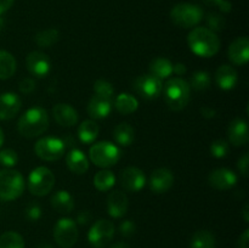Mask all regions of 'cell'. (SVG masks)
<instances>
[{"label": "cell", "instance_id": "603a6c76", "mask_svg": "<svg viewBox=\"0 0 249 248\" xmlns=\"http://www.w3.org/2000/svg\"><path fill=\"white\" fill-rule=\"evenodd\" d=\"M237 71L230 65H223L216 70L215 82L219 88L224 90H231L237 84Z\"/></svg>", "mask_w": 249, "mask_h": 248}, {"label": "cell", "instance_id": "e575fe53", "mask_svg": "<svg viewBox=\"0 0 249 248\" xmlns=\"http://www.w3.org/2000/svg\"><path fill=\"white\" fill-rule=\"evenodd\" d=\"M94 91L97 96L105 97V99L112 100V96L114 95V88L109 82L105 79H97L94 83Z\"/></svg>", "mask_w": 249, "mask_h": 248}, {"label": "cell", "instance_id": "11a10c76", "mask_svg": "<svg viewBox=\"0 0 249 248\" xmlns=\"http://www.w3.org/2000/svg\"><path fill=\"white\" fill-rule=\"evenodd\" d=\"M2 27H4V19H2L1 16H0V29H1Z\"/></svg>", "mask_w": 249, "mask_h": 248}, {"label": "cell", "instance_id": "f907efd6", "mask_svg": "<svg viewBox=\"0 0 249 248\" xmlns=\"http://www.w3.org/2000/svg\"><path fill=\"white\" fill-rule=\"evenodd\" d=\"M223 0H203L204 4L209 5V6H218Z\"/></svg>", "mask_w": 249, "mask_h": 248}, {"label": "cell", "instance_id": "4fadbf2b", "mask_svg": "<svg viewBox=\"0 0 249 248\" xmlns=\"http://www.w3.org/2000/svg\"><path fill=\"white\" fill-rule=\"evenodd\" d=\"M27 70L36 78H43L50 72L51 62L49 56L43 51H32L26 58Z\"/></svg>", "mask_w": 249, "mask_h": 248}, {"label": "cell", "instance_id": "f1b7e54d", "mask_svg": "<svg viewBox=\"0 0 249 248\" xmlns=\"http://www.w3.org/2000/svg\"><path fill=\"white\" fill-rule=\"evenodd\" d=\"M148 70H150L151 74H153L155 77L160 78V79H165L173 73V63L165 57H157L150 63Z\"/></svg>", "mask_w": 249, "mask_h": 248}, {"label": "cell", "instance_id": "52a82bcc", "mask_svg": "<svg viewBox=\"0 0 249 248\" xmlns=\"http://www.w3.org/2000/svg\"><path fill=\"white\" fill-rule=\"evenodd\" d=\"M55 180V175L49 168L36 167L28 177L29 192L38 197L45 196L53 190Z\"/></svg>", "mask_w": 249, "mask_h": 248}, {"label": "cell", "instance_id": "8d00e7d4", "mask_svg": "<svg viewBox=\"0 0 249 248\" xmlns=\"http://www.w3.org/2000/svg\"><path fill=\"white\" fill-rule=\"evenodd\" d=\"M229 142L224 139H216L212 142L211 152L215 158H224L229 152Z\"/></svg>", "mask_w": 249, "mask_h": 248}, {"label": "cell", "instance_id": "d590c367", "mask_svg": "<svg viewBox=\"0 0 249 248\" xmlns=\"http://www.w3.org/2000/svg\"><path fill=\"white\" fill-rule=\"evenodd\" d=\"M206 22L207 26H208V29H211L213 32L223 31L226 24V21L223 15L218 14V12H209L206 16Z\"/></svg>", "mask_w": 249, "mask_h": 248}, {"label": "cell", "instance_id": "836d02e7", "mask_svg": "<svg viewBox=\"0 0 249 248\" xmlns=\"http://www.w3.org/2000/svg\"><path fill=\"white\" fill-rule=\"evenodd\" d=\"M189 85L190 88L197 90V91H203V90L208 89L211 85V75L206 71H197L192 74Z\"/></svg>", "mask_w": 249, "mask_h": 248}, {"label": "cell", "instance_id": "f35d334b", "mask_svg": "<svg viewBox=\"0 0 249 248\" xmlns=\"http://www.w3.org/2000/svg\"><path fill=\"white\" fill-rule=\"evenodd\" d=\"M27 219L31 221H36L41 216V208L39 206V203L36 202H31V203L27 204L26 211H24Z\"/></svg>", "mask_w": 249, "mask_h": 248}, {"label": "cell", "instance_id": "d4e9b609", "mask_svg": "<svg viewBox=\"0 0 249 248\" xmlns=\"http://www.w3.org/2000/svg\"><path fill=\"white\" fill-rule=\"evenodd\" d=\"M114 107L117 111L123 116L134 113L139 107V101L135 96L128 94V92H122L114 100Z\"/></svg>", "mask_w": 249, "mask_h": 248}, {"label": "cell", "instance_id": "74e56055", "mask_svg": "<svg viewBox=\"0 0 249 248\" xmlns=\"http://www.w3.org/2000/svg\"><path fill=\"white\" fill-rule=\"evenodd\" d=\"M17 160H18V156H17L16 151L12 150V148H5V150L0 151V163L4 167H14V165H16Z\"/></svg>", "mask_w": 249, "mask_h": 248}, {"label": "cell", "instance_id": "277c9868", "mask_svg": "<svg viewBox=\"0 0 249 248\" xmlns=\"http://www.w3.org/2000/svg\"><path fill=\"white\" fill-rule=\"evenodd\" d=\"M170 18L175 26L185 29L192 28L202 21L203 10L198 5L190 4V2H180L172 9Z\"/></svg>", "mask_w": 249, "mask_h": 248}, {"label": "cell", "instance_id": "484cf974", "mask_svg": "<svg viewBox=\"0 0 249 248\" xmlns=\"http://www.w3.org/2000/svg\"><path fill=\"white\" fill-rule=\"evenodd\" d=\"M113 138L118 145L126 147V146H130L134 142L135 130H134V128L130 124L125 123V122L124 123H119L113 129Z\"/></svg>", "mask_w": 249, "mask_h": 248}, {"label": "cell", "instance_id": "9a60e30c", "mask_svg": "<svg viewBox=\"0 0 249 248\" xmlns=\"http://www.w3.org/2000/svg\"><path fill=\"white\" fill-rule=\"evenodd\" d=\"M208 182L216 190H229L237 182V175L228 168H218L209 174Z\"/></svg>", "mask_w": 249, "mask_h": 248}, {"label": "cell", "instance_id": "6da1fadb", "mask_svg": "<svg viewBox=\"0 0 249 248\" xmlns=\"http://www.w3.org/2000/svg\"><path fill=\"white\" fill-rule=\"evenodd\" d=\"M187 44L194 53L201 57H212L220 50V39L207 27H196L187 35Z\"/></svg>", "mask_w": 249, "mask_h": 248}, {"label": "cell", "instance_id": "ffe728a7", "mask_svg": "<svg viewBox=\"0 0 249 248\" xmlns=\"http://www.w3.org/2000/svg\"><path fill=\"white\" fill-rule=\"evenodd\" d=\"M53 119L61 126H73L78 123V112L68 104H57L53 108Z\"/></svg>", "mask_w": 249, "mask_h": 248}, {"label": "cell", "instance_id": "b9f144b4", "mask_svg": "<svg viewBox=\"0 0 249 248\" xmlns=\"http://www.w3.org/2000/svg\"><path fill=\"white\" fill-rule=\"evenodd\" d=\"M237 168L243 177H248V172H249V155L248 153H245V155H243L242 157L238 159Z\"/></svg>", "mask_w": 249, "mask_h": 248}, {"label": "cell", "instance_id": "c3c4849f", "mask_svg": "<svg viewBox=\"0 0 249 248\" xmlns=\"http://www.w3.org/2000/svg\"><path fill=\"white\" fill-rule=\"evenodd\" d=\"M218 7H219V9H220V11L230 12L231 11V7H232V5H231L230 2L228 1V0H223V1H221L220 4L218 5Z\"/></svg>", "mask_w": 249, "mask_h": 248}, {"label": "cell", "instance_id": "2e32d148", "mask_svg": "<svg viewBox=\"0 0 249 248\" xmlns=\"http://www.w3.org/2000/svg\"><path fill=\"white\" fill-rule=\"evenodd\" d=\"M22 101L15 92H4L0 95V121L12 119L19 112Z\"/></svg>", "mask_w": 249, "mask_h": 248}, {"label": "cell", "instance_id": "8fae6325", "mask_svg": "<svg viewBox=\"0 0 249 248\" xmlns=\"http://www.w3.org/2000/svg\"><path fill=\"white\" fill-rule=\"evenodd\" d=\"M134 89L140 96L147 100H153L160 97V95L162 94L163 83L162 79L147 73L136 78L134 82Z\"/></svg>", "mask_w": 249, "mask_h": 248}, {"label": "cell", "instance_id": "7bdbcfd3", "mask_svg": "<svg viewBox=\"0 0 249 248\" xmlns=\"http://www.w3.org/2000/svg\"><path fill=\"white\" fill-rule=\"evenodd\" d=\"M90 219H91V214H90L89 211H82L77 215V221L80 225H87L90 221Z\"/></svg>", "mask_w": 249, "mask_h": 248}, {"label": "cell", "instance_id": "f6af8a7d", "mask_svg": "<svg viewBox=\"0 0 249 248\" xmlns=\"http://www.w3.org/2000/svg\"><path fill=\"white\" fill-rule=\"evenodd\" d=\"M201 113H202V116L204 117V118L211 119V118H214V117H215L216 112H215V109L211 108V107L204 106V107H202V108H201Z\"/></svg>", "mask_w": 249, "mask_h": 248}, {"label": "cell", "instance_id": "4316f807", "mask_svg": "<svg viewBox=\"0 0 249 248\" xmlns=\"http://www.w3.org/2000/svg\"><path fill=\"white\" fill-rule=\"evenodd\" d=\"M17 70V62L9 51L0 50V79H10Z\"/></svg>", "mask_w": 249, "mask_h": 248}, {"label": "cell", "instance_id": "60d3db41", "mask_svg": "<svg viewBox=\"0 0 249 248\" xmlns=\"http://www.w3.org/2000/svg\"><path fill=\"white\" fill-rule=\"evenodd\" d=\"M19 90L23 94H31L33 92V90L36 89V82H34L32 78H23V79L19 82Z\"/></svg>", "mask_w": 249, "mask_h": 248}, {"label": "cell", "instance_id": "cb8c5ba5", "mask_svg": "<svg viewBox=\"0 0 249 248\" xmlns=\"http://www.w3.org/2000/svg\"><path fill=\"white\" fill-rule=\"evenodd\" d=\"M51 207L60 214H70L74 208V201L71 194L66 190L56 191L50 198Z\"/></svg>", "mask_w": 249, "mask_h": 248}, {"label": "cell", "instance_id": "d6986e66", "mask_svg": "<svg viewBox=\"0 0 249 248\" xmlns=\"http://www.w3.org/2000/svg\"><path fill=\"white\" fill-rule=\"evenodd\" d=\"M228 136L233 146H245L249 140L247 122L242 118L233 119L228 128Z\"/></svg>", "mask_w": 249, "mask_h": 248}, {"label": "cell", "instance_id": "bcb514c9", "mask_svg": "<svg viewBox=\"0 0 249 248\" xmlns=\"http://www.w3.org/2000/svg\"><path fill=\"white\" fill-rule=\"evenodd\" d=\"M15 0H0V16L12 6Z\"/></svg>", "mask_w": 249, "mask_h": 248}, {"label": "cell", "instance_id": "f546056e", "mask_svg": "<svg viewBox=\"0 0 249 248\" xmlns=\"http://www.w3.org/2000/svg\"><path fill=\"white\" fill-rule=\"evenodd\" d=\"M190 248H215V237L211 231H197L192 236Z\"/></svg>", "mask_w": 249, "mask_h": 248}, {"label": "cell", "instance_id": "f5cc1de1", "mask_svg": "<svg viewBox=\"0 0 249 248\" xmlns=\"http://www.w3.org/2000/svg\"><path fill=\"white\" fill-rule=\"evenodd\" d=\"M4 140H5L4 131H2V129L0 128V147H1V145H2V143H4Z\"/></svg>", "mask_w": 249, "mask_h": 248}, {"label": "cell", "instance_id": "44dd1931", "mask_svg": "<svg viewBox=\"0 0 249 248\" xmlns=\"http://www.w3.org/2000/svg\"><path fill=\"white\" fill-rule=\"evenodd\" d=\"M66 163H67L68 169L78 175L85 174L89 169V159L79 148H72L66 155Z\"/></svg>", "mask_w": 249, "mask_h": 248}, {"label": "cell", "instance_id": "816d5d0a", "mask_svg": "<svg viewBox=\"0 0 249 248\" xmlns=\"http://www.w3.org/2000/svg\"><path fill=\"white\" fill-rule=\"evenodd\" d=\"M111 248H130V247H129L128 243H125V242H117V243H114Z\"/></svg>", "mask_w": 249, "mask_h": 248}, {"label": "cell", "instance_id": "9c48e42d", "mask_svg": "<svg viewBox=\"0 0 249 248\" xmlns=\"http://www.w3.org/2000/svg\"><path fill=\"white\" fill-rule=\"evenodd\" d=\"M78 226L73 219L61 218L53 228V238L61 248H72L77 243Z\"/></svg>", "mask_w": 249, "mask_h": 248}, {"label": "cell", "instance_id": "5b68a950", "mask_svg": "<svg viewBox=\"0 0 249 248\" xmlns=\"http://www.w3.org/2000/svg\"><path fill=\"white\" fill-rule=\"evenodd\" d=\"M24 190V179L22 174L14 169L0 172V199L14 201L18 198Z\"/></svg>", "mask_w": 249, "mask_h": 248}, {"label": "cell", "instance_id": "d6a6232c", "mask_svg": "<svg viewBox=\"0 0 249 248\" xmlns=\"http://www.w3.org/2000/svg\"><path fill=\"white\" fill-rule=\"evenodd\" d=\"M0 248H24L23 237L15 231H6L0 236Z\"/></svg>", "mask_w": 249, "mask_h": 248}, {"label": "cell", "instance_id": "1f68e13d", "mask_svg": "<svg viewBox=\"0 0 249 248\" xmlns=\"http://www.w3.org/2000/svg\"><path fill=\"white\" fill-rule=\"evenodd\" d=\"M58 39H60V33L55 28L44 29V31L38 32L34 36V41L40 48H50L53 44L57 43Z\"/></svg>", "mask_w": 249, "mask_h": 248}, {"label": "cell", "instance_id": "7c38bea8", "mask_svg": "<svg viewBox=\"0 0 249 248\" xmlns=\"http://www.w3.org/2000/svg\"><path fill=\"white\" fill-rule=\"evenodd\" d=\"M119 182L126 191L138 192L146 185V177L138 167H126L119 174Z\"/></svg>", "mask_w": 249, "mask_h": 248}, {"label": "cell", "instance_id": "7dc6e473", "mask_svg": "<svg viewBox=\"0 0 249 248\" xmlns=\"http://www.w3.org/2000/svg\"><path fill=\"white\" fill-rule=\"evenodd\" d=\"M186 66L184 63H177V65H173V73H175L177 75H184L186 73Z\"/></svg>", "mask_w": 249, "mask_h": 248}, {"label": "cell", "instance_id": "83f0119b", "mask_svg": "<svg viewBox=\"0 0 249 248\" xmlns=\"http://www.w3.org/2000/svg\"><path fill=\"white\" fill-rule=\"evenodd\" d=\"M99 125L92 119H87V121L82 122L78 129V136H79L80 141L84 143H91L96 140L97 135H99Z\"/></svg>", "mask_w": 249, "mask_h": 248}, {"label": "cell", "instance_id": "e0dca14e", "mask_svg": "<svg viewBox=\"0 0 249 248\" xmlns=\"http://www.w3.org/2000/svg\"><path fill=\"white\" fill-rule=\"evenodd\" d=\"M228 55L231 62L235 65H246L249 60V40L247 36H240L235 39L229 46Z\"/></svg>", "mask_w": 249, "mask_h": 248}, {"label": "cell", "instance_id": "ee69618b", "mask_svg": "<svg viewBox=\"0 0 249 248\" xmlns=\"http://www.w3.org/2000/svg\"><path fill=\"white\" fill-rule=\"evenodd\" d=\"M238 248H249V230H245L238 240Z\"/></svg>", "mask_w": 249, "mask_h": 248}, {"label": "cell", "instance_id": "681fc988", "mask_svg": "<svg viewBox=\"0 0 249 248\" xmlns=\"http://www.w3.org/2000/svg\"><path fill=\"white\" fill-rule=\"evenodd\" d=\"M242 214H243V218H245V221H246V223H248V221H249V206H248V203H246L245 206H243Z\"/></svg>", "mask_w": 249, "mask_h": 248}, {"label": "cell", "instance_id": "ab89813d", "mask_svg": "<svg viewBox=\"0 0 249 248\" xmlns=\"http://www.w3.org/2000/svg\"><path fill=\"white\" fill-rule=\"evenodd\" d=\"M119 232L124 237H131L134 233L136 232V225L134 221L131 220H124L122 221L119 225Z\"/></svg>", "mask_w": 249, "mask_h": 248}, {"label": "cell", "instance_id": "ac0fdd59", "mask_svg": "<svg viewBox=\"0 0 249 248\" xmlns=\"http://www.w3.org/2000/svg\"><path fill=\"white\" fill-rule=\"evenodd\" d=\"M128 197L123 191L114 190L107 197V212L112 218H122L128 211Z\"/></svg>", "mask_w": 249, "mask_h": 248}, {"label": "cell", "instance_id": "7402d4cb", "mask_svg": "<svg viewBox=\"0 0 249 248\" xmlns=\"http://www.w3.org/2000/svg\"><path fill=\"white\" fill-rule=\"evenodd\" d=\"M111 111L112 100L105 99L97 95H94L88 104V114L94 119L106 118L111 113Z\"/></svg>", "mask_w": 249, "mask_h": 248}, {"label": "cell", "instance_id": "30bf717a", "mask_svg": "<svg viewBox=\"0 0 249 248\" xmlns=\"http://www.w3.org/2000/svg\"><path fill=\"white\" fill-rule=\"evenodd\" d=\"M114 236V225L107 219H100L90 228L88 240L95 248H105L108 246Z\"/></svg>", "mask_w": 249, "mask_h": 248}, {"label": "cell", "instance_id": "db71d44e", "mask_svg": "<svg viewBox=\"0 0 249 248\" xmlns=\"http://www.w3.org/2000/svg\"><path fill=\"white\" fill-rule=\"evenodd\" d=\"M36 248H53V246H51L50 243L43 242V243H40V245H39Z\"/></svg>", "mask_w": 249, "mask_h": 248}, {"label": "cell", "instance_id": "4dcf8cb0", "mask_svg": "<svg viewBox=\"0 0 249 248\" xmlns=\"http://www.w3.org/2000/svg\"><path fill=\"white\" fill-rule=\"evenodd\" d=\"M116 184V177L111 170H100L95 174L94 177V186L96 187L99 191H108Z\"/></svg>", "mask_w": 249, "mask_h": 248}, {"label": "cell", "instance_id": "ba28073f", "mask_svg": "<svg viewBox=\"0 0 249 248\" xmlns=\"http://www.w3.org/2000/svg\"><path fill=\"white\" fill-rule=\"evenodd\" d=\"M66 146L63 141L53 136H45L39 139L34 145V152L40 159L55 162L65 155Z\"/></svg>", "mask_w": 249, "mask_h": 248}, {"label": "cell", "instance_id": "3957f363", "mask_svg": "<svg viewBox=\"0 0 249 248\" xmlns=\"http://www.w3.org/2000/svg\"><path fill=\"white\" fill-rule=\"evenodd\" d=\"M190 88L189 83L182 78L177 77L168 80L163 84V94H164V101L167 106L172 111L178 112L184 109L190 101Z\"/></svg>", "mask_w": 249, "mask_h": 248}, {"label": "cell", "instance_id": "5bb4252c", "mask_svg": "<svg viewBox=\"0 0 249 248\" xmlns=\"http://www.w3.org/2000/svg\"><path fill=\"white\" fill-rule=\"evenodd\" d=\"M174 184V174L168 168H158L150 177V187L156 194H165Z\"/></svg>", "mask_w": 249, "mask_h": 248}, {"label": "cell", "instance_id": "7a4b0ae2", "mask_svg": "<svg viewBox=\"0 0 249 248\" xmlns=\"http://www.w3.org/2000/svg\"><path fill=\"white\" fill-rule=\"evenodd\" d=\"M49 128V114L43 107L28 108L18 119L17 130L24 138H36Z\"/></svg>", "mask_w": 249, "mask_h": 248}, {"label": "cell", "instance_id": "8992f818", "mask_svg": "<svg viewBox=\"0 0 249 248\" xmlns=\"http://www.w3.org/2000/svg\"><path fill=\"white\" fill-rule=\"evenodd\" d=\"M89 157L97 167L109 168L121 159V150L109 141H100L90 147Z\"/></svg>", "mask_w": 249, "mask_h": 248}]
</instances>
